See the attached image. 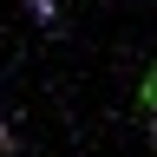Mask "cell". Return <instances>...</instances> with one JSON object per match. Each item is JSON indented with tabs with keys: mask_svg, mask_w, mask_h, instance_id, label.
I'll return each instance as SVG.
<instances>
[{
	"mask_svg": "<svg viewBox=\"0 0 157 157\" xmlns=\"http://www.w3.org/2000/svg\"><path fill=\"white\" fill-rule=\"evenodd\" d=\"M26 7H33V20H46V26L59 20V0H26Z\"/></svg>",
	"mask_w": 157,
	"mask_h": 157,
	"instance_id": "2",
	"label": "cell"
},
{
	"mask_svg": "<svg viewBox=\"0 0 157 157\" xmlns=\"http://www.w3.org/2000/svg\"><path fill=\"white\" fill-rule=\"evenodd\" d=\"M137 105H144V111H157V66L144 72V92H137Z\"/></svg>",
	"mask_w": 157,
	"mask_h": 157,
	"instance_id": "1",
	"label": "cell"
},
{
	"mask_svg": "<svg viewBox=\"0 0 157 157\" xmlns=\"http://www.w3.org/2000/svg\"><path fill=\"white\" fill-rule=\"evenodd\" d=\"M0 157H13V131H7V111H0Z\"/></svg>",
	"mask_w": 157,
	"mask_h": 157,
	"instance_id": "3",
	"label": "cell"
}]
</instances>
